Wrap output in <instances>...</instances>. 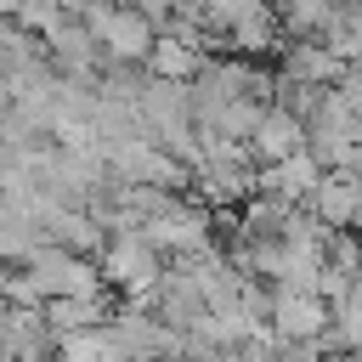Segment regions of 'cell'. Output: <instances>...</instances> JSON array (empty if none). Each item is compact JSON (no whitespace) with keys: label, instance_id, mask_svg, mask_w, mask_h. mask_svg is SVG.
<instances>
[{"label":"cell","instance_id":"cell-1","mask_svg":"<svg viewBox=\"0 0 362 362\" xmlns=\"http://www.w3.org/2000/svg\"><path fill=\"white\" fill-rule=\"evenodd\" d=\"M68 17L96 34L107 62H124V68H147L158 45V28L141 17V6H68Z\"/></svg>","mask_w":362,"mask_h":362},{"label":"cell","instance_id":"cell-2","mask_svg":"<svg viewBox=\"0 0 362 362\" xmlns=\"http://www.w3.org/2000/svg\"><path fill=\"white\" fill-rule=\"evenodd\" d=\"M96 266H102V283L124 294V305L147 300V294L158 288V277L170 272V260H164L141 232H130V238H107V249L96 255Z\"/></svg>","mask_w":362,"mask_h":362},{"label":"cell","instance_id":"cell-3","mask_svg":"<svg viewBox=\"0 0 362 362\" xmlns=\"http://www.w3.org/2000/svg\"><path fill=\"white\" fill-rule=\"evenodd\" d=\"M23 272L40 283V294H45V300H102V288H107L96 260H79V255L51 249V243H45Z\"/></svg>","mask_w":362,"mask_h":362},{"label":"cell","instance_id":"cell-4","mask_svg":"<svg viewBox=\"0 0 362 362\" xmlns=\"http://www.w3.org/2000/svg\"><path fill=\"white\" fill-rule=\"evenodd\" d=\"M334 322V305L322 294H300V288H272V334L283 345H317Z\"/></svg>","mask_w":362,"mask_h":362},{"label":"cell","instance_id":"cell-5","mask_svg":"<svg viewBox=\"0 0 362 362\" xmlns=\"http://www.w3.org/2000/svg\"><path fill=\"white\" fill-rule=\"evenodd\" d=\"M345 62L322 45V40H288L283 45V57H277V79H288V85H311V90H339L345 85Z\"/></svg>","mask_w":362,"mask_h":362},{"label":"cell","instance_id":"cell-6","mask_svg":"<svg viewBox=\"0 0 362 362\" xmlns=\"http://www.w3.org/2000/svg\"><path fill=\"white\" fill-rule=\"evenodd\" d=\"M153 317H158L164 328H175V334H192V328L209 317V300H204V288H198L181 266H170V272L158 277V288H153Z\"/></svg>","mask_w":362,"mask_h":362},{"label":"cell","instance_id":"cell-7","mask_svg":"<svg viewBox=\"0 0 362 362\" xmlns=\"http://www.w3.org/2000/svg\"><path fill=\"white\" fill-rule=\"evenodd\" d=\"M311 209L328 232H362V175L356 170H328Z\"/></svg>","mask_w":362,"mask_h":362},{"label":"cell","instance_id":"cell-8","mask_svg":"<svg viewBox=\"0 0 362 362\" xmlns=\"http://www.w3.org/2000/svg\"><path fill=\"white\" fill-rule=\"evenodd\" d=\"M249 153H255V164H260V170H272V164H283V158L305 153V119H294L288 107H266V119H260V130H255Z\"/></svg>","mask_w":362,"mask_h":362},{"label":"cell","instance_id":"cell-9","mask_svg":"<svg viewBox=\"0 0 362 362\" xmlns=\"http://www.w3.org/2000/svg\"><path fill=\"white\" fill-rule=\"evenodd\" d=\"M198 74H204V57H198L187 40H175V34H158V45H153V57H147V79L192 85Z\"/></svg>","mask_w":362,"mask_h":362},{"label":"cell","instance_id":"cell-10","mask_svg":"<svg viewBox=\"0 0 362 362\" xmlns=\"http://www.w3.org/2000/svg\"><path fill=\"white\" fill-rule=\"evenodd\" d=\"M277 23H283V40H328L334 23H339V6H328V0H300V6H283Z\"/></svg>","mask_w":362,"mask_h":362},{"label":"cell","instance_id":"cell-11","mask_svg":"<svg viewBox=\"0 0 362 362\" xmlns=\"http://www.w3.org/2000/svg\"><path fill=\"white\" fill-rule=\"evenodd\" d=\"M322 260H328L334 272H345V277L362 283V232H334L328 249H322Z\"/></svg>","mask_w":362,"mask_h":362},{"label":"cell","instance_id":"cell-12","mask_svg":"<svg viewBox=\"0 0 362 362\" xmlns=\"http://www.w3.org/2000/svg\"><path fill=\"white\" fill-rule=\"evenodd\" d=\"M334 362H362V351H351V356H334Z\"/></svg>","mask_w":362,"mask_h":362},{"label":"cell","instance_id":"cell-13","mask_svg":"<svg viewBox=\"0 0 362 362\" xmlns=\"http://www.w3.org/2000/svg\"><path fill=\"white\" fill-rule=\"evenodd\" d=\"M0 147H6V113H0Z\"/></svg>","mask_w":362,"mask_h":362}]
</instances>
